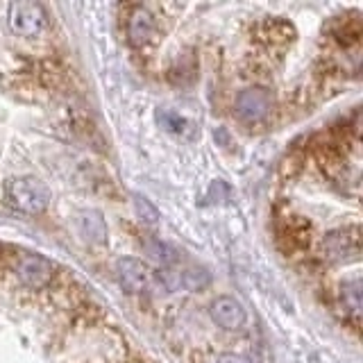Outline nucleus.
I'll return each mask as SVG.
<instances>
[{"mask_svg": "<svg viewBox=\"0 0 363 363\" xmlns=\"http://www.w3.org/2000/svg\"><path fill=\"white\" fill-rule=\"evenodd\" d=\"M5 198L21 213L39 216L50 204V189L39 177L23 175L5 182Z\"/></svg>", "mask_w": 363, "mask_h": 363, "instance_id": "obj_1", "label": "nucleus"}, {"mask_svg": "<svg viewBox=\"0 0 363 363\" xmlns=\"http://www.w3.org/2000/svg\"><path fill=\"white\" fill-rule=\"evenodd\" d=\"M359 281L350 284V286L343 289V306L345 311L354 318V323L359 320V311H361V291H359Z\"/></svg>", "mask_w": 363, "mask_h": 363, "instance_id": "obj_10", "label": "nucleus"}, {"mask_svg": "<svg viewBox=\"0 0 363 363\" xmlns=\"http://www.w3.org/2000/svg\"><path fill=\"white\" fill-rule=\"evenodd\" d=\"M236 116L243 123H261L272 109V96L264 86H247L236 96Z\"/></svg>", "mask_w": 363, "mask_h": 363, "instance_id": "obj_4", "label": "nucleus"}, {"mask_svg": "<svg viewBox=\"0 0 363 363\" xmlns=\"http://www.w3.org/2000/svg\"><path fill=\"white\" fill-rule=\"evenodd\" d=\"M159 121H162V125L168 132H175V134H186L191 128L186 118L177 116L173 111H159Z\"/></svg>", "mask_w": 363, "mask_h": 363, "instance_id": "obj_11", "label": "nucleus"}, {"mask_svg": "<svg viewBox=\"0 0 363 363\" xmlns=\"http://www.w3.org/2000/svg\"><path fill=\"white\" fill-rule=\"evenodd\" d=\"M79 227H82V234L91 238V241H96V243L107 241V225L98 211H82V216H79Z\"/></svg>", "mask_w": 363, "mask_h": 363, "instance_id": "obj_8", "label": "nucleus"}, {"mask_svg": "<svg viewBox=\"0 0 363 363\" xmlns=\"http://www.w3.org/2000/svg\"><path fill=\"white\" fill-rule=\"evenodd\" d=\"M116 277H118L121 289L134 295L147 293V291H162L157 272H152L143 261L134 257H123L116 261Z\"/></svg>", "mask_w": 363, "mask_h": 363, "instance_id": "obj_3", "label": "nucleus"}, {"mask_svg": "<svg viewBox=\"0 0 363 363\" xmlns=\"http://www.w3.org/2000/svg\"><path fill=\"white\" fill-rule=\"evenodd\" d=\"M209 315L216 325L227 329V332L243 329L247 323V313L243 309V304L236 298H230V295H218V298L209 304Z\"/></svg>", "mask_w": 363, "mask_h": 363, "instance_id": "obj_6", "label": "nucleus"}, {"mask_svg": "<svg viewBox=\"0 0 363 363\" xmlns=\"http://www.w3.org/2000/svg\"><path fill=\"white\" fill-rule=\"evenodd\" d=\"M134 207H136V213H139V218L143 223L152 225V227L159 225V211L145 198H134Z\"/></svg>", "mask_w": 363, "mask_h": 363, "instance_id": "obj_12", "label": "nucleus"}, {"mask_svg": "<svg viewBox=\"0 0 363 363\" xmlns=\"http://www.w3.org/2000/svg\"><path fill=\"white\" fill-rule=\"evenodd\" d=\"M213 363H252V359H247L243 354H232V352H227V354H220Z\"/></svg>", "mask_w": 363, "mask_h": 363, "instance_id": "obj_13", "label": "nucleus"}, {"mask_svg": "<svg viewBox=\"0 0 363 363\" xmlns=\"http://www.w3.org/2000/svg\"><path fill=\"white\" fill-rule=\"evenodd\" d=\"M143 245H145V252L150 255V259H155L157 264H162V266H166V268L175 264V259H177L175 250L170 247V245H166L164 241H157V238H150V241H145Z\"/></svg>", "mask_w": 363, "mask_h": 363, "instance_id": "obj_9", "label": "nucleus"}, {"mask_svg": "<svg viewBox=\"0 0 363 363\" xmlns=\"http://www.w3.org/2000/svg\"><path fill=\"white\" fill-rule=\"evenodd\" d=\"M155 16L150 14V9L145 7H132L130 18H128V41L134 48H141L155 34Z\"/></svg>", "mask_w": 363, "mask_h": 363, "instance_id": "obj_7", "label": "nucleus"}, {"mask_svg": "<svg viewBox=\"0 0 363 363\" xmlns=\"http://www.w3.org/2000/svg\"><path fill=\"white\" fill-rule=\"evenodd\" d=\"M9 30L18 34V37H39V34L48 28V14H45L43 5L32 3V0H21V3H11L7 11Z\"/></svg>", "mask_w": 363, "mask_h": 363, "instance_id": "obj_2", "label": "nucleus"}, {"mask_svg": "<svg viewBox=\"0 0 363 363\" xmlns=\"http://www.w3.org/2000/svg\"><path fill=\"white\" fill-rule=\"evenodd\" d=\"M16 275L18 279L26 284L30 289H43L45 284L52 279V264L45 257L41 255H32V252H26L16 259Z\"/></svg>", "mask_w": 363, "mask_h": 363, "instance_id": "obj_5", "label": "nucleus"}]
</instances>
